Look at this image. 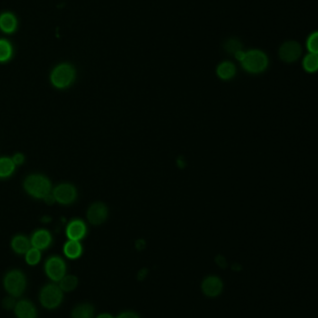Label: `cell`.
<instances>
[{
  "instance_id": "6da1fadb",
  "label": "cell",
  "mask_w": 318,
  "mask_h": 318,
  "mask_svg": "<svg viewBox=\"0 0 318 318\" xmlns=\"http://www.w3.org/2000/svg\"><path fill=\"white\" fill-rule=\"evenodd\" d=\"M3 284L6 290L11 296L18 298L26 288V278L21 271L12 270L6 275Z\"/></svg>"
},
{
  "instance_id": "7a4b0ae2",
  "label": "cell",
  "mask_w": 318,
  "mask_h": 318,
  "mask_svg": "<svg viewBox=\"0 0 318 318\" xmlns=\"http://www.w3.org/2000/svg\"><path fill=\"white\" fill-rule=\"evenodd\" d=\"M27 193L37 198H45L50 193V182L42 175H30L24 181Z\"/></svg>"
},
{
  "instance_id": "3957f363",
  "label": "cell",
  "mask_w": 318,
  "mask_h": 318,
  "mask_svg": "<svg viewBox=\"0 0 318 318\" xmlns=\"http://www.w3.org/2000/svg\"><path fill=\"white\" fill-rule=\"evenodd\" d=\"M241 63L248 72L258 74L267 68L268 58L265 53L260 50H250L245 54L244 59Z\"/></svg>"
},
{
  "instance_id": "277c9868",
  "label": "cell",
  "mask_w": 318,
  "mask_h": 318,
  "mask_svg": "<svg viewBox=\"0 0 318 318\" xmlns=\"http://www.w3.org/2000/svg\"><path fill=\"white\" fill-rule=\"evenodd\" d=\"M63 290L60 286L54 284H48L44 286L39 295V300L43 307L52 310L59 307L63 302Z\"/></svg>"
},
{
  "instance_id": "5b68a950",
  "label": "cell",
  "mask_w": 318,
  "mask_h": 318,
  "mask_svg": "<svg viewBox=\"0 0 318 318\" xmlns=\"http://www.w3.org/2000/svg\"><path fill=\"white\" fill-rule=\"evenodd\" d=\"M74 78V70L69 64H61L57 66L51 74L53 85L59 89L69 86Z\"/></svg>"
},
{
  "instance_id": "8992f818",
  "label": "cell",
  "mask_w": 318,
  "mask_h": 318,
  "mask_svg": "<svg viewBox=\"0 0 318 318\" xmlns=\"http://www.w3.org/2000/svg\"><path fill=\"white\" fill-rule=\"evenodd\" d=\"M45 271L47 276L54 282H60L66 273V265L63 259L59 257L49 258L45 264Z\"/></svg>"
},
{
  "instance_id": "52a82bcc",
  "label": "cell",
  "mask_w": 318,
  "mask_h": 318,
  "mask_svg": "<svg viewBox=\"0 0 318 318\" xmlns=\"http://www.w3.org/2000/svg\"><path fill=\"white\" fill-rule=\"evenodd\" d=\"M301 45L296 41L285 42L279 49V57L286 63H293L297 61L302 55Z\"/></svg>"
},
{
  "instance_id": "ba28073f",
  "label": "cell",
  "mask_w": 318,
  "mask_h": 318,
  "mask_svg": "<svg viewBox=\"0 0 318 318\" xmlns=\"http://www.w3.org/2000/svg\"><path fill=\"white\" fill-rule=\"evenodd\" d=\"M223 288V281L217 276H208L202 283V290L207 297H217Z\"/></svg>"
},
{
  "instance_id": "9c48e42d",
  "label": "cell",
  "mask_w": 318,
  "mask_h": 318,
  "mask_svg": "<svg viewBox=\"0 0 318 318\" xmlns=\"http://www.w3.org/2000/svg\"><path fill=\"white\" fill-rule=\"evenodd\" d=\"M53 196L55 197V200L59 203L70 204L74 201L76 193L73 186L70 184H61L54 190Z\"/></svg>"
},
{
  "instance_id": "30bf717a",
  "label": "cell",
  "mask_w": 318,
  "mask_h": 318,
  "mask_svg": "<svg viewBox=\"0 0 318 318\" xmlns=\"http://www.w3.org/2000/svg\"><path fill=\"white\" fill-rule=\"evenodd\" d=\"M14 312L18 318H37V309L32 302L21 300L16 303Z\"/></svg>"
},
{
  "instance_id": "8fae6325",
  "label": "cell",
  "mask_w": 318,
  "mask_h": 318,
  "mask_svg": "<svg viewBox=\"0 0 318 318\" xmlns=\"http://www.w3.org/2000/svg\"><path fill=\"white\" fill-rule=\"evenodd\" d=\"M107 209L103 204H94L88 211V219L92 224H100L105 220Z\"/></svg>"
},
{
  "instance_id": "7c38bea8",
  "label": "cell",
  "mask_w": 318,
  "mask_h": 318,
  "mask_svg": "<svg viewBox=\"0 0 318 318\" xmlns=\"http://www.w3.org/2000/svg\"><path fill=\"white\" fill-rule=\"evenodd\" d=\"M31 243L36 249H45L51 243V235L46 230H39L33 234Z\"/></svg>"
},
{
  "instance_id": "4fadbf2b",
  "label": "cell",
  "mask_w": 318,
  "mask_h": 318,
  "mask_svg": "<svg viewBox=\"0 0 318 318\" xmlns=\"http://www.w3.org/2000/svg\"><path fill=\"white\" fill-rule=\"evenodd\" d=\"M67 236L70 240H75L78 241L81 238L84 237L86 233V226L84 223L81 221H74L70 223L66 230Z\"/></svg>"
},
{
  "instance_id": "5bb4252c",
  "label": "cell",
  "mask_w": 318,
  "mask_h": 318,
  "mask_svg": "<svg viewBox=\"0 0 318 318\" xmlns=\"http://www.w3.org/2000/svg\"><path fill=\"white\" fill-rule=\"evenodd\" d=\"M11 248L18 254H24L30 249V242L23 235H17L11 241Z\"/></svg>"
},
{
  "instance_id": "9a60e30c",
  "label": "cell",
  "mask_w": 318,
  "mask_h": 318,
  "mask_svg": "<svg viewBox=\"0 0 318 318\" xmlns=\"http://www.w3.org/2000/svg\"><path fill=\"white\" fill-rule=\"evenodd\" d=\"M93 316L94 308L89 303L77 305L72 312V318H93Z\"/></svg>"
},
{
  "instance_id": "2e32d148",
  "label": "cell",
  "mask_w": 318,
  "mask_h": 318,
  "mask_svg": "<svg viewBox=\"0 0 318 318\" xmlns=\"http://www.w3.org/2000/svg\"><path fill=\"white\" fill-rule=\"evenodd\" d=\"M64 251L69 259H76L82 253V247L78 241L70 240L64 245Z\"/></svg>"
},
{
  "instance_id": "e0dca14e",
  "label": "cell",
  "mask_w": 318,
  "mask_h": 318,
  "mask_svg": "<svg viewBox=\"0 0 318 318\" xmlns=\"http://www.w3.org/2000/svg\"><path fill=\"white\" fill-rule=\"evenodd\" d=\"M16 18L11 13H4L0 16V28L4 32H13L16 28Z\"/></svg>"
},
{
  "instance_id": "ac0fdd59",
  "label": "cell",
  "mask_w": 318,
  "mask_h": 318,
  "mask_svg": "<svg viewBox=\"0 0 318 318\" xmlns=\"http://www.w3.org/2000/svg\"><path fill=\"white\" fill-rule=\"evenodd\" d=\"M303 68L308 73H314L318 71V55L314 53L307 54L302 62Z\"/></svg>"
},
{
  "instance_id": "d6986e66",
  "label": "cell",
  "mask_w": 318,
  "mask_h": 318,
  "mask_svg": "<svg viewBox=\"0 0 318 318\" xmlns=\"http://www.w3.org/2000/svg\"><path fill=\"white\" fill-rule=\"evenodd\" d=\"M15 170V164L13 160L7 157L0 158V178H6L11 176Z\"/></svg>"
},
{
  "instance_id": "ffe728a7",
  "label": "cell",
  "mask_w": 318,
  "mask_h": 318,
  "mask_svg": "<svg viewBox=\"0 0 318 318\" xmlns=\"http://www.w3.org/2000/svg\"><path fill=\"white\" fill-rule=\"evenodd\" d=\"M218 75L223 80H229L235 74V67L232 63H223L217 70Z\"/></svg>"
},
{
  "instance_id": "44dd1931",
  "label": "cell",
  "mask_w": 318,
  "mask_h": 318,
  "mask_svg": "<svg viewBox=\"0 0 318 318\" xmlns=\"http://www.w3.org/2000/svg\"><path fill=\"white\" fill-rule=\"evenodd\" d=\"M78 285V279L74 276H65L60 281V287L63 292H70L75 289V287Z\"/></svg>"
},
{
  "instance_id": "7402d4cb",
  "label": "cell",
  "mask_w": 318,
  "mask_h": 318,
  "mask_svg": "<svg viewBox=\"0 0 318 318\" xmlns=\"http://www.w3.org/2000/svg\"><path fill=\"white\" fill-rule=\"evenodd\" d=\"M25 260L29 265H36L41 260V253L39 249L33 248L25 253Z\"/></svg>"
},
{
  "instance_id": "603a6c76",
  "label": "cell",
  "mask_w": 318,
  "mask_h": 318,
  "mask_svg": "<svg viewBox=\"0 0 318 318\" xmlns=\"http://www.w3.org/2000/svg\"><path fill=\"white\" fill-rule=\"evenodd\" d=\"M12 48L11 44L6 40H0V62H5L11 58Z\"/></svg>"
},
{
  "instance_id": "cb8c5ba5",
  "label": "cell",
  "mask_w": 318,
  "mask_h": 318,
  "mask_svg": "<svg viewBox=\"0 0 318 318\" xmlns=\"http://www.w3.org/2000/svg\"><path fill=\"white\" fill-rule=\"evenodd\" d=\"M307 48L311 53L318 55V32L312 34L307 40Z\"/></svg>"
},
{
  "instance_id": "d4e9b609",
  "label": "cell",
  "mask_w": 318,
  "mask_h": 318,
  "mask_svg": "<svg viewBox=\"0 0 318 318\" xmlns=\"http://www.w3.org/2000/svg\"><path fill=\"white\" fill-rule=\"evenodd\" d=\"M241 48H242L241 44L237 40H235V39L229 40L228 42L226 43V46H225L226 50L229 53H233V54H235L239 50H241Z\"/></svg>"
},
{
  "instance_id": "484cf974",
  "label": "cell",
  "mask_w": 318,
  "mask_h": 318,
  "mask_svg": "<svg viewBox=\"0 0 318 318\" xmlns=\"http://www.w3.org/2000/svg\"><path fill=\"white\" fill-rule=\"evenodd\" d=\"M17 302H15V299L12 296H8V297L4 298V300L2 301V306L6 310H11L13 308H15L16 306Z\"/></svg>"
},
{
  "instance_id": "4316f807",
  "label": "cell",
  "mask_w": 318,
  "mask_h": 318,
  "mask_svg": "<svg viewBox=\"0 0 318 318\" xmlns=\"http://www.w3.org/2000/svg\"><path fill=\"white\" fill-rule=\"evenodd\" d=\"M117 318H140V316L134 312H125V313H120Z\"/></svg>"
},
{
  "instance_id": "83f0119b",
  "label": "cell",
  "mask_w": 318,
  "mask_h": 318,
  "mask_svg": "<svg viewBox=\"0 0 318 318\" xmlns=\"http://www.w3.org/2000/svg\"><path fill=\"white\" fill-rule=\"evenodd\" d=\"M13 162H14V164L15 165H21L23 163V161H24V156L22 155V154H20V153H18V154H15L14 156H13Z\"/></svg>"
},
{
  "instance_id": "f1b7e54d",
  "label": "cell",
  "mask_w": 318,
  "mask_h": 318,
  "mask_svg": "<svg viewBox=\"0 0 318 318\" xmlns=\"http://www.w3.org/2000/svg\"><path fill=\"white\" fill-rule=\"evenodd\" d=\"M245 54H246V53H245L244 51H242V49H241V50H239V51L235 53V54H234V56H235V58L237 59L238 61L242 62V61H243V59H244Z\"/></svg>"
},
{
  "instance_id": "f546056e",
  "label": "cell",
  "mask_w": 318,
  "mask_h": 318,
  "mask_svg": "<svg viewBox=\"0 0 318 318\" xmlns=\"http://www.w3.org/2000/svg\"><path fill=\"white\" fill-rule=\"evenodd\" d=\"M44 199H45V201L47 202L48 204H52L53 202L56 201L54 196H53V195H50V194H48V196H46Z\"/></svg>"
},
{
  "instance_id": "4dcf8cb0",
  "label": "cell",
  "mask_w": 318,
  "mask_h": 318,
  "mask_svg": "<svg viewBox=\"0 0 318 318\" xmlns=\"http://www.w3.org/2000/svg\"><path fill=\"white\" fill-rule=\"evenodd\" d=\"M146 274H147V270H144V269H143V270L141 271L138 275L139 280H143V279H144V277L146 276Z\"/></svg>"
},
{
  "instance_id": "1f68e13d",
  "label": "cell",
  "mask_w": 318,
  "mask_h": 318,
  "mask_svg": "<svg viewBox=\"0 0 318 318\" xmlns=\"http://www.w3.org/2000/svg\"><path fill=\"white\" fill-rule=\"evenodd\" d=\"M97 318H115L112 316L111 314H109V313H102L101 315H99Z\"/></svg>"
}]
</instances>
